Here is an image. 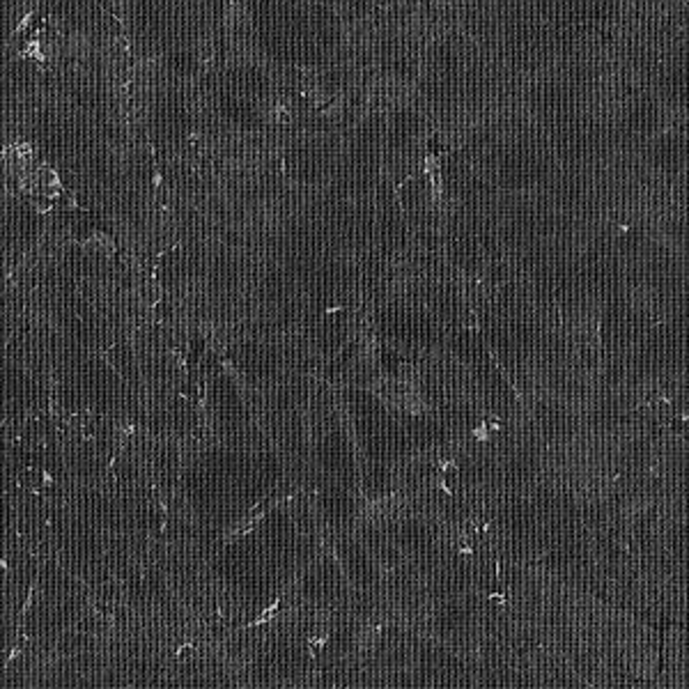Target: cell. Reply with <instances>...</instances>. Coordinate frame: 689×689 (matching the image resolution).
Wrapping results in <instances>:
<instances>
[{
	"label": "cell",
	"mask_w": 689,
	"mask_h": 689,
	"mask_svg": "<svg viewBox=\"0 0 689 689\" xmlns=\"http://www.w3.org/2000/svg\"><path fill=\"white\" fill-rule=\"evenodd\" d=\"M505 579V605L544 651L561 657L586 687H653L660 680V637L651 621L598 598L538 565Z\"/></svg>",
	"instance_id": "obj_1"
},
{
	"label": "cell",
	"mask_w": 689,
	"mask_h": 689,
	"mask_svg": "<svg viewBox=\"0 0 689 689\" xmlns=\"http://www.w3.org/2000/svg\"><path fill=\"white\" fill-rule=\"evenodd\" d=\"M660 680L664 687H689V623H669L662 641Z\"/></svg>",
	"instance_id": "obj_2"
},
{
	"label": "cell",
	"mask_w": 689,
	"mask_h": 689,
	"mask_svg": "<svg viewBox=\"0 0 689 689\" xmlns=\"http://www.w3.org/2000/svg\"><path fill=\"white\" fill-rule=\"evenodd\" d=\"M195 409H198V421H200V434H202L205 430H207V379H205V372L200 377V389H198Z\"/></svg>",
	"instance_id": "obj_3"
},
{
	"label": "cell",
	"mask_w": 689,
	"mask_h": 689,
	"mask_svg": "<svg viewBox=\"0 0 689 689\" xmlns=\"http://www.w3.org/2000/svg\"><path fill=\"white\" fill-rule=\"evenodd\" d=\"M214 352H216V356H218V363H221V368H223L225 372H230V375L235 377V382L239 384L242 389H246V382H244V375H242L239 370H237V366L232 363V359H230V356L225 354V343H221V345H218V347H216V350H214Z\"/></svg>",
	"instance_id": "obj_4"
},
{
	"label": "cell",
	"mask_w": 689,
	"mask_h": 689,
	"mask_svg": "<svg viewBox=\"0 0 689 689\" xmlns=\"http://www.w3.org/2000/svg\"><path fill=\"white\" fill-rule=\"evenodd\" d=\"M149 494L154 496V501L159 503V508H161V533L165 535V531H168V517H170L168 501H165V498H163L161 489L154 485V480H152V478H149Z\"/></svg>",
	"instance_id": "obj_5"
},
{
	"label": "cell",
	"mask_w": 689,
	"mask_h": 689,
	"mask_svg": "<svg viewBox=\"0 0 689 689\" xmlns=\"http://www.w3.org/2000/svg\"><path fill=\"white\" fill-rule=\"evenodd\" d=\"M170 356H175V359L179 361V370H181V375H184V379H188V340H184L181 345L177 347H170V350H165Z\"/></svg>",
	"instance_id": "obj_6"
},
{
	"label": "cell",
	"mask_w": 689,
	"mask_h": 689,
	"mask_svg": "<svg viewBox=\"0 0 689 689\" xmlns=\"http://www.w3.org/2000/svg\"><path fill=\"white\" fill-rule=\"evenodd\" d=\"M331 637H334V632H331V630H327V632H324V635H320V637H306L308 651H311V660H318L320 651L329 644Z\"/></svg>",
	"instance_id": "obj_7"
},
{
	"label": "cell",
	"mask_w": 689,
	"mask_h": 689,
	"mask_svg": "<svg viewBox=\"0 0 689 689\" xmlns=\"http://www.w3.org/2000/svg\"><path fill=\"white\" fill-rule=\"evenodd\" d=\"M198 646H200V644H198V641H184V644H179V646L175 648V653H172V655H175V660H177V657H179L181 653H184V651H195Z\"/></svg>",
	"instance_id": "obj_8"
},
{
	"label": "cell",
	"mask_w": 689,
	"mask_h": 689,
	"mask_svg": "<svg viewBox=\"0 0 689 689\" xmlns=\"http://www.w3.org/2000/svg\"><path fill=\"white\" fill-rule=\"evenodd\" d=\"M39 473H42V487H44V489H46V487H51V485H55L53 473H51L49 469H46V466H42V469H39Z\"/></svg>",
	"instance_id": "obj_9"
},
{
	"label": "cell",
	"mask_w": 689,
	"mask_h": 689,
	"mask_svg": "<svg viewBox=\"0 0 689 689\" xmlns=\"http://www.w3.org/2000/svg\"><path fill=\"white\" fill-rule=\"evenodd\" d=\"M354 308H359V306H345V304H340V306H331L324 311V315H336V313H347V311H354Z\"/></svg>",
	"instance_id": "obj_10"
}]
</instances>
